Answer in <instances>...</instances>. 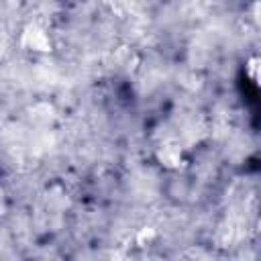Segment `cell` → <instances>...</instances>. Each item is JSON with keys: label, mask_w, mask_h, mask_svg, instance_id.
Listing matches in <instances>:
<instances>
[{"label": "cell", "mask_w": 261, "mask_h": 261, "mask_svg": "<svg viewBox=\"0 0 261 261\" xmlns=\"http://www.w3.org/2000/svg\"><path fill=\"white\" fill-rule=\"evenodd\" d=\"M22 45L33 49V51H49L51 49V41H49V35L37 27V24H31L24 33H22Z\"/></svg>", "instance_id": "1"}, {"label": "cell", "mask_w": 261, "mask_h": 261, "mask_svg": "<svg viewBox=\"0 0 261 261\" xmlns=\"http://www.w3.org/2000/svg\"><path fill=\"white\" fill-rule=\"evenodd\" d=\"M159 157H161V161L165 163V165H177L179 161H181V147L179 145H175V143H167V145H163V149L159 151Z\"/></svg>", "instance_id": "2"}, {"label": "cell", "mask_w": 261, "mask_h": 261, "mask_svg": "<svg viewBox=\"0 0 261 261\" xmlns=\"http://www.w3.org/2000/svg\"><path fill=\"white\" fill-rule=\"evenodd\" d=\"M247 67H249V71H247V75L253 80V82H257V69H259V59L257 57H251L249 59V63H247Z\"/></svg>", "instance_id": "3"}]
</instances>
